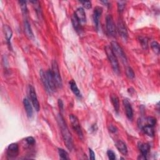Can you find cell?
Segmentation results:
<instances>
[{"label": "cell", "instance_id": "cell-1", "mask_svg": "<svg viewBox=\"0 0 160 160\" xmlns=\"http://www.w3.org/2000/svg\"><path fill=\"white\" fill-rule=\"evenodd\" d=\"M57 121H58V123L59 124L60 128L61 129L60 131L61 133L62 137L64 140L66 148L69 151H71L74 146L73 138H72L71 133L67 126V124H66L63 117L61 116V114L58 115V116L57 117Z\"/></svg>", "mask_w": 160, "mask_h": 160}, {"label": "cell", "instance_id": "cell-2", "mask_svg": "<svg viewBox=\"0 0 160 160\" xmlns=\"http://www.w3.org/2000/svg\"><path fill=\"white\" fill-rule=\"evenodd\" d=\"M105 51H106V55H107L108 58L111 63V65H112V67L113 71H115V73L119 74L120 72L119 63H118L117 57L114 54V53H113L111 46H106L105 47Z\"/></svg>", "mask_w": 160, "mask_h": 160}, {"label": "cell", "instance_id": "cell-3", "mask_svg": "<svg viewBox=\"0 0 160 160\" xmlns=\"http://www.w3.org/2000/svg\"><path fill=\"white\" fill-rule=\"evenodd\" d=\"M110 46L115 56L116 57H118L124 64H126L127 63L126 56L120 45L116 41H112Z\"/></svg>", "mask_w": 160, "mask_h": 160}, {"label": "cell", "instance_id": "cell-4", "mask_svg": "<svg viewBox=\"0 0 160 160\" xmlns=\"http://www.w3.org/2000/svg\"><path fill=\"white\" fill-rule=\"evenodd\" d=\"M51 71H52L53 78H54L55 81L56 82L57 88H62V86H63L62 79H61V77L60 75L58 65L55 60H53L52 62Z\"/></svg>", "mask_w": 160, "mask_h": 160}, {"label": "cell", "instance_id": "cell-5", "mask_svg": "<svg viewBox=\"0 0 160 160\" xmlns=\"http://www.w3.org/2000/svg\"><path fill=\"white\" fill-rule=\"evenodd\" d=\"M106 30H107L108 34L112 37L116 36V26L112 15H108L106 16Z\"/></svg>", "mask_w": 160, "mask_h": 160}, {"label": "cell", "instance_id": "cell-6", "mask_svg": "<svg viewBox=\"0 0 160 160\" xmlns=\"http://www.w3.org/2000/svg\"><path fill=\"white\" fill-rule=\"evenodd\" d=\"M69 119H70V121H71V124L73 129L76 133L78 136L80 138L82 139L83 138V135L82 129L81 126H80L78 119L77 118V117L76 116H74L73 115H71L69 116Z\"/></svg>", "mask_w": 160, "mask_h": 160}, {"label": "cell", "instance_id": "cell-7", "mask_svg": "<svg viewBox=\"0 0 160 160\" xmlns=\"http://www.w3.org/2000/svg\"><path fill=\"white\" fill-rule=\"evenodd\" d=\"M29 94H30V97L31 101L33 105V107L35 108V109L36 112H39V110L40 109V103H39V101L38 99V97L36 95L35 89L32 85H29Z\"/></svg>", "mask_w": 160, "mask_h": 160}, {"label": "cell", "instance_id": "cell-8", "mask_svg": "<svg viewBox=\"0 0 160 160\" xmlns=\"http://www.w3.org/2000/svg\"><path fill=\"white\" fill-rule=\"evenodd\" d=\"M156 123V120L154 117H148L146 118H140L138 120V124L140 128L145 126H150L154 127Z\"/></svg>", "mask_w": 160, "mask_h": 160}, {"label": "cell", "instance_id": "cell-9", "mask_svg": "<svg viewBox=\"0 0 160 160\" xmlns=\"http://www.w3.org/2000/svg\"><path fill=\"white\" fill-rule=\"evenodd\" d=\"M118 31L121 37L124 41H126L128 37V31L124 23L122 20H119L118 23Z\"/></svg>", "mask_w": 160, "mask_h": 160}, {"label": "cell", "instance_id": "cell-10", "mask_svg": "<svg viewBox=\"0 0 160 160\" xmlns=\"http://www.w3.org/2000/svg\"><path fill=\"white\" fill-rule=\"evenodd\" d=\"M19 153V146L17 143L10 144L7 148V155L10 158L16 157Z\"/></svg>", "mask_w": 160, "mask_h": 160}, {"label": "cell", "instance_id": "cell-11", "mask_svg": "<svg viewBox=\"0 0 160 160\" xmlns=\"http://www.w3.org/2000/svg\"><path fill=\"white\" fill-rule=\"evenodd\" d=\"M103 13V8L100 6H96L93 12V21L95 24V26L97 30H98L99 24V20Z\"/></svg>", "mask_w": 160, "mask_h": 160}, {"label": "cell", "instance_id": "cell-12", "mask_svg": "<svg viewBox=\"0 0 160 160\" xmlns=\"http://www.w3.org/2000/svg\"><path fill=\"white\" fill-rule=\"evenodd\" d=\"M124 107V110H125V112H126V115L127 118L131 120L133 119V108L132 106L131 105V103L129 102V101L127 99H123V101Z\"/></svg>", "mask_w": 160, "mask_h": 160}, {"label": "cell", "instance_id": "cell-13", "mask_svg": "<svg viewBox=\"0 0 160 160\" xmlns=\"http://www.w3.org/2000/svg\"><path fill=\"white\" fill-rule=\"evenodd\" d=\"M46 76H47L49 85L51 88V90L52 92L53 93L57 88V85H56V82L55 81V79H54V78H53L51 69L48 70L46 72Z\"/></svg>", "mask_w": 160, "mask_h": 160}, {"label": "cell", "instance_id": "cell-14", "mask_svg": "<svg viewBox=\"0 0 160 160\" xmlns=\"http://www.w3.org/2000/svg\"><path fill=\"white\" fill-rule=\"evenodd\" d=\"M74 16L77 18V19L79 20V21L81 23H85L86 21V13L84 10V9L82 7L78 8L75 13Z\"/></svg>", "mask_w": 160, "mask_h": 160}, {"label": "cell", "instance_id": "cell-15", "mask_svg": "<svg viewBox=\"0 0 160 160\" xmlns=\"http://www.w3.org/2000/svg\"><path fill=\"white\" fill-rule=\"evenodd\" d=\"M40 77H41V81H42V83L44 85V88L46 89V91L51 94L52 93V91L51 90V88L49 85V83H48V79H47V76H46V72H44V71L41 70L40 71Z\"/></svg>", "mask_w": 160, "mask_h": 160}, {"label": "cell", "instance_id": "cell-16", "mask_svg": "<svg viewBox=\"0 0 160 160\" xmlns=\"http://www.w3.org/2000/svg\"><path fill=\"white\" fill-rule=\"evenodd\" d=\"M23 104L24 106V109L26 110V114L28 118H32L33 116V108L30 102V101L27 98H24L23 99Z\"/></svg>", "mask_w": 160, "mask_h": 160}, {"label": "cell", "instance_id": "cell-17", "mask_svg": "<svg viewBox=\"0 0 160 160\" xmlns=\"http://www.w3.org/2000/svg\"><path fill=\"white\" fill-rule=\"evenodd\" d=\"M115 146L118 150L123 155H126L128 154V148L126 144L121 140H118L116 142Z\"/></svg>", "mask_w": 160, "mask_h": 160}, {"label": "cell", "instance_id": "cell-18", "mask_svg": "<svg viewBox=\"0 0 160 160\" xmlns=\"http://www.w3.org/2000/svg\"><path fill=\"white\" fill-rule=\"evenodd\" d=\"M3 28V32L5 33L8 44V46H11L10 41H11V39L12 37V35H13L12 30L8 25H4Z\"/></svg>", "mask_w": 160, "mask_h": 160}, {"label": "cell", "instance_id": "cell-19", "mask_svg": "<svg viewBox=\"0 0 160 160\" xmlns=\"http://www.w3.org/2000/svg\"><path fill=\"white\" fill-rule=\"evenodd\" d=\"M24 32L29 38L32 39L34 37L33 36V33L31 27V25L30 24V23L28 22V20H25L24 23Z\"/></svg>", "mask_w": 160, "mask_h": 160}, {"label": "cell", "instance_id": "cell-20", "mask_svg": "<svg viewBox=\"0 0 160 160\" xmlns=\"http://www.w3.org/2000/svg\"><path fill=\"white\" fill-rule=\"evenodd\" d=\"M71 20H72V23H73V27H74V30L78 33H81V32L83 30L82 26L81 25V23L79 21V20L74 16V15H73V16L71 17Z\"/></svg>", "mask_w": 160, "mask_h": 160}, {"label": "cell", "instance_id": "cell-21", "mask_svg": "<svg viewBox=\"0 0 160 160\" xmlns=\"http://www.w3.org/2000/svg\"><path fill=\"white\" fill-rule=\"evenodd\" d=\"M139 148L141 151V155L145 156V158H146V156H147V155H148V154L149 151V149H150L149 145L147 143H140V145H139Z\"/></svg>", "mask_w": 160, "mask_h": 160}, {"label": "cell", "instance_id": "cell-22", "mask_svg": "<svg viewBox=\"0 0 160 160\" xmlns=\"http://www.w3.org/2000/svg\"><path fill=\"white\" fill-rule=\"evenodd\" d=\"M69 86L71 88V91H73V93H74V95H76L77 97H81L82 96V94L80 93V91L79 90L76 82L74 81V80H71L69 82Z\"/></svg>", "mask_w": 160, "mask_h": 160}, {"label": "cell", "instance_id": "cell-23", "mask_svg": "<svg viewBox=\"0 0 160 160\" xmlns=\"http://www.w3.org/2000/svg\"><path fill=\"white\" fill-rule=\"evenodd\" d=\"M111 99H112V102L113 104L115 112L117 113H118L119 110H120V103H119L118 98L117 97V96L116 95H112L111 96Z\"/></svg>", "mask_w": 160, "mask_h": 160}, {"label": "cell", "instance_id": "cell-24", "mask_svg": "<svg viewBox=\"0 0 160 160\" xmlns=\"http://www.w3.org/2000/svg\"><path fill=\"white\" fill-rule=\"evenodd\" d=\"M146 135L150 137H153L154 135V131L153 126H145L141 128Z\"/></svg>", "mask_w": 160, "mask_h": 160}, {"label": "cell", "instance_id": "cell-25", "mask_svg": "<svg viewBox=\"0 0 160 160\" xmlns=\"http://www.w3.org/2000/svg\"><path fill=\"white\" fill-rule=\"evenodd\" d=\"M58 153L60 155V157L61 159H69V154L67 153L66 151H65L63 149L61 148H59L58 149Z\"/></svg>", "mask_w": 160, "mask_h": 160}, {"label": "cell", "instance_id": "cell-26", "mask_svg": "<svg viewBox=\"0 0 160 160\" xmlns=\"http://www.w3.org/2000/svg\"><path fill=\"white\" fill-rule=\"evenodd\" d=\"M19 3L20 5V7L22 11V13L24 15H26L28 13L27 6H26V2L24 1H19Z\"/></svg>", "mask_w": 160, "mask_h": 160}, {"label": "cell", "instance_id": "cell-27", "mask_svg": "<svg viewBox=\"0 0 160 160\" xmlns=\"http://www.w3.org/2000/svg\"><path fill=\"white\" fill-rule=\"evenodd\" d=\"M126 74L127 77L129 79H133L135 78L134 71H133V69L129 66L126 68Z\"/></svg>", "mask_w": 160, "mask_h": 160}, {"label": "cell", "instance_id": "cell-28", "mask_svg": "<svg viewBox=\"0 0 160 160\" xmlns=\"http://www.w3.org/2000/svg\"><path fill=\"white\" fill-rule=\"evenodd\" d=\"M151 47L156 54L158 55L159 53V44L157 41H153L151 44Z\"/></svg>", "mask_w": 160, "mask_h": 160}, {"label": "cell", "instance_id": "cell-29", "mask_svg": "<svg viewBox=\"0 0 160 160\" xmlns=\"http://www.w3.org/2000/svg\"><path fill=\"white\" fill-rule=\"evenodd\" d=\"M139 40L141 44V46L144 48V49H147L148 48V39L146 37H143V36H140L139 37Z\"/></svg>", "mask_w": 160, "mask_h": 160}, {"label": "cell", "instance_id": "cell-30", "mask_svg": "<svg viewBox=\"0 0 160 160\" xmlns=\"http://www.w3.org/2000/svg\"><path fill=\"white\" fill-rule=\"evenodd\" d=\"M125 5H126V2H118V11L121 13L123 11L124 8H125Z\"/></svg>", "mask_w": 160, "mask_h": 160}, {"label": "cell", "instance_id": "cell-31", "mask_svg": "<svg viewBox=\"0 0 160 160\" xmlns=\"http://www.w3.org/2000/svg\"><path fill=\"white\" fill-rule=\"evenodd\" d=\"M80 3L86 9H90L91 8V2L90 1H81Z\"/></svg>", "mask_w": 160, "mask_h": 160}, {"label": "cell", "instance_id": "cell-32", "mask_svg": "<svg viewBox=\"0 0 160 160\" xmlns=\"http://www.w3.org/2000/svg\"><path fill=\"white\" fill-rule=\"evenodd\" d=\"M107 154H108V156L110 159L114 160V159H116V154H115V153L112 150L109 149L107 151Z\"/></svg>", "mask_w": 160, "mask_h": 160}, {"label": "cell", "instance_id": "cell-33", "mask_svg": "<svg viewBox=\"0 0 160 160\" xmlns=\"http://www.w3.org/2000/svg\"><path fill=\"white\" fill-rule=\"evenodd\" d=\"M26 141L29 145H34L35 143V139L33 137H32L26 138Z\"/></svg>", "mask_w": 160, "mask_h": 160}, {"label": "cell", "instance_id": "cell-34", "mask_svg": "<svg viewBox=\"0 0 160 160\" xmlns=\"http://www.w3.org/2000/svg\"><path fill=\"white\" fill-rule=\"evenodd\" d=\"M89 152H90V158L91 159H95V154L94 153V151L91 149H89Z\"/></svg>", "mask_w": 160, "mask_h": 160}, {"label": "cell", "instance_id": "cell-35", "mask_svg": "<svg viewBox=\"0 0 160 160\" xmlns=\"http://www.w3.org/2000/svg\"><path fill=\"white\" fill-rule=\"evenodd\" d=\"M109 129L112 133H115L117 131V128L113 125H110V126L109 127Z\"/></svg>", "mask_w": 160, "mask_h": 160}, {"label": "cell", "instance_id": "cell-36", "mask_svg": "<svg viewBox=\"0 0 160 160\" xmlns=\"http://www.w3.org/2000/svg\"><path fill=\"white\" fill-rule=\"evenodd\" d=\"M58 104H59L60 110H62L63 108V102H62V101H61V99H59V101H58Z\"/></svg>", "mask_w": 160, "mask_h": 160}]
</instances>
